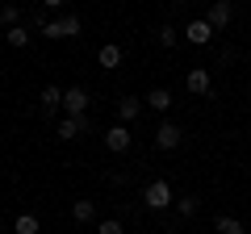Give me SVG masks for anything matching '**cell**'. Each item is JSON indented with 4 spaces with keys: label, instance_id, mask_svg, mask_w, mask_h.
I'll return each instance as SVG.
<instances>
[{
    "label": "cell",
    "instance_id": "cell-1",
    "mask_svg": "<svg viewBox=\"0 0 251 234\" xmlns=\"http://www.w3.org/2000/svg\"><path fill=\"white\" fill-rule=\"evenodd\" d=\"M172 201H176V192H172L168 180H151V184L143 188V205H147V209H168Z\"/></svg>",
    "mask_w": 251,
    "mask_h": 234
},
{
    "label": "cell",
    "instance_id": "cell-2",
    "mask_svg": "<svg viewBox=\"0 0 251 234\" xmlns=\"http://www.w3.org/2000/svg\"><path fill=\"white\" fill-rule=\"evenodd\" d=\"M180 138H184V134H180L176 121H159V130H155V146H159V151H176Z\"/></svg>",
    "mask_w": 251,
    "mask_h": 234
},
{
    "label": "cell",
    "instance_id": "cell-3",
    "mask_svg": "<svg viewBox=\"0 0 251 234\" xmlns=\"http://www.w3.org/2000/svg\"><path fill=\"white\" fill-rule=\"evenodd\" d=\"M63 109H67V117H84L88 113V92L84 88H67L63 92Z\"/></svg>",
    "mask_w": 251,
    "mask_h": 234
},
{
    "label": "cell",
    "instance_id": "cell-4",
    "mask_svg": "<svg viewBox=\"0 0 251 234\" xmlns=\"http://www.w3.org/2000/svg\"><path fill=\"white\" fill-rule=\"evenodd\" d=\"M230 17H234V9H230V0H218V4H209V29H214V34H218V29H226V25H230Z\"/></svg>",
    "mask_w": 251,
    "mask_h": 234
},
{
    "label": "cell",
    "instance_id": "cell-5",
    "mask_svg": "<svg viewBox=\"0 0 251 234\" xmlns=\"http://www.w3.org/2000/svg\"><path fill=\"white\" fill-rule=\"evenodd\" d=\"M105 146H109L113 155H126V151H130V126H109Z\"/></svg>",
    "mask_w": 251,
    "mask_h": 234
},
{
    "label": "cell",
    "instance_id": "cell-6",
    "mask_svg": "<svg viewBox=\"0 0 251 234\" xmlns=\"http://www.w3.org/2000/svg\"><path fill=\"white\" fill-rule=\"evenodd\" d=\"M184 38H188L193 46H209V38H214V29H209V21H205V17H197V21H188Z\"/></svg>",
    "mask_w": 251,
    "mask_h": 234
},
{
    "label": "cell",
    "instance_id": "cell-7",
    "mask_svg": "<svg viewBox=\"0 0 251 234\" xmlns=\"http://www.w3.org/2000/svg\"><path fill=\"white\" fill-rule=\"evenodd\" d=\"M84 130H88V113H84V117H63V121H59V138H63V142L80 138Z\"/></svg>",
    "mask_w": 251,
    "mask_h": 234
},
{
    "label": "cell",
    "instance_id": "cell-8",
    "mask_svg": "<svg viewBox=\"0 0 251 234\" xmlns=\"http://www.w3.org/2000/svg\"><path fill=\"white\" fill-rule=\"evenodd\" d=\"M184 88L193 92V96H205V92H209V71H205V67H193L188 80H184Z\"/></svg>",
    "mask_w": 251,
    "mask_h": 234
},
{
    "label": "cell",
    "instance_id": "cell-9",
    "mask_svg": "<svg viewBox=\"0 0 251 234\" xmlns=\"http://www.w3.org/2000/svg\"><path fill=\"white\" fill-rule=\"evenodd\" d=\"M172 100H176V96H172L168 88H151V92H147V105H151L155 113H168V109H172Z\"/></svg>",
    "mask_w": 251,
    "mask_h": 234
},
{
    "label": "cell",
    "instance_id": "cell-10",
    "mask_svg": "<svg viewBox=\"0 0 251 234\" xmlns=\"http://www.w3.org/2000/svg\"><path fill=\"white\" fill-rule=\"evenodd\" d=\"M117 113H122V126H126V121H134V117L143 113V100L138 96H122L117 100Z\"/></svg>",
    "mask_w": 251,
    "mask_h": 234
},
{
    "label": "cell",
    "instance_id": "cell-11",
    "mask_svg": "<svg viewBox=\"0 0 251 234\" xmlns=\"http://www.w3.org/2000/svg\"><path fill=\"white\" fill-rule=\"evenodd\" d=\"M97 63H100V67H117V63H122V46H117V42H105V46L97 50Z\"/></svg>",
    "mask_w": 251,
    "mask_h": 234
},
{
    "label": "cell",
    "instance_id": "cell-12",
    "mask_svg": "<svg viewBox=\"0 0 251 234\" xmlns=\"http://www.w3.org/2000/svg\"><path fill=\"white\" fill-rule=\"evenodd\" d=\"M59 105H63V88H54V84H50V88H42V117H50Z\"/></svg>",
    "mask_w": 251,
    "mask_h": 234
},
{
    "label": "cell",
    "instance_id": "cell-13",
    "mask_svg": "<svg viewBox=\"0 0 251 234\" xmlns=\"http://www.w3.org/2000/svg\"><path fill=\"white\" fill-rule=\"evenodd\" d=\"M38 230H42V222H38L34 213H21L17 222H13V234H38Z\"/></svg>",
    "mask_w": 251,
    "mask_h": 234
},
{
    "label": "cell",
    "instance_id": "cell-14",
    "mask_svg": "<svg viewBox=\"0 0 251 234\" xmlns=\"http://www.w3.org/2000/svg\"><path fill=\"white\" fill-rule=\"evenodd\" d=\"M214 230H218V234H247V230H243V222H239V217H230V213H222V217H218V222H214Z\"/></svg>",
    "mask_w": 251,
    "mask_h": 234
},
{
    "label": "cell",
    "instance_id": "cell-15",
    "mask_svg": "<svg viewBox=\"0 0 251 234\" xmlns=\"http://www.w3.org/2000/svg\"><path fill=\"white\" fill-rule=\"evenodd\" d=\"M0 25H4V29H17L21 25V9H17V4H4V9H0Z\"/></svg>",
    "mask_w": 251,
    "mask_h": 234
},
{
    "label": "cell",
    "instance_id": "cell-16",
    "mask_svg": "<svg viewBox=\"0 0 251 234\" xmlns=\"http://www.w3.org/2000/svg\"><path fill=\"white\" fill-rule=\"evenodd\" d=\"M59 25H63V38H80V17H75V13H63V17H59Z\"/></svg>",
    "mask_w": 251,
    "mask_h": 234
},
{
    "label": "cell",
    "instance_id": "cell-17",
    "mask_svg": "<svg viewBox=\"0 0 251 234\" xmlns=\"http://www.w3.org/2000/svg\"><path fill=\"white\" fill-rule=\"evenodd\" d=\"M72 217H75V222H92V217H97V205H92V201H75Z\"/></svg>",
    "mask_w": 251,
    "mask_h": 234
},
{
    "label": "cell",
    "instance_id": "cell-18",
    "mask_svg": "<svg viewBox=\"0 0 251 234\" xmlns=\"http://www.w3.org/2000/svg\"><path fill=\"white\" fill-rule=\"evenodd\" d=\"M4 38H9V46H17V50H21V46H29V29H25V25L9 29V34H4Z\"/></svg>",
    "mask_w": 251,
    "mask_h": 234
},
{
    "label": "cell",
    "instance_id": "cell-19",
    "mask_svg": "<svg viewBox=\"0 0 251 234\" xmlns=\"http://www.w3.org/2000/svg\"><path fill=\"white\" fill-rule=\"evenodd\" d=\"M176 209H180L184 217H193V213L201 209V201H197V197H180V205H176Z\"/></svg>",
    "mask_w": 251,
    "mask_h": 234
},
{
    "label": "cell",
    "instance_id": "cell-20",
    "mask_svg": "<svg viewBox=\"0 0 251 234\" xmlns=\"http://www.w3.org/2000/svg\"><path fill=\"white\" fill-rule=\"evenodd\" d=\"M97 234H126V230H122V222H117V217H105V222L97 226Z\"/></svg>",
    "mask_w": 251,
    "mask_h": 234
},
{
    "label": "cell",
    "instance_id": "cell-21",
    "mask_svg": "<svg viewBox=\"0 0 251 234\" xmlns=\"http://www.w3.org/2000/svg\"><path fill=\"white\" fill-rule=\"evenodd\" d=\"M159 46H176V25H159Z\"/></svg>",
    "mask_w": 251,
    "mask_h": 234
},
{
    "label": "cell",
    "instance_id": "cell-22",
    "mask_svg": "<svg viewBox=\"0 0 251 234\" xmlns=\"http://www.w3.org/2000/svg\"><path fill=\"white\" fill-rule=\"evenodd\" d=\"M42 38H63V25L59 21H42Z\"/></svg>",
    "mask_w": 251,
    "mask_h": 234
},
{
    "label": "cell",
    "instance_id": "cell-23",
    "mask_svg": "<svg viewBox=\"0 0 251 234\" xmlns=\"http://www.w3.org/2000/svg\"><path fill=\"white\" fill-rule=\"evenodd\" d=\"M0 234H4V222H0Z\"/></svg>",
    "mask_w": 251,
    "mask_h": 234
}]
</instances>
